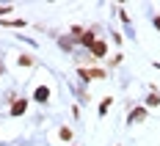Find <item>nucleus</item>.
<instances>
[{
    "instance_id": "nucleus-3",
    "label": "nucleus",
    "mask_w": 160,
    "mask_h": 146,
    "mask_svg": "<svg viewBox=\"0 0 160 146\" xmlns=\"http://www.w3.org/2000/svg\"><path fill=\"white\" fill-rule=\"evenodd\" d=\"M33 99H36V102H42V105L50 102V88H47V85H39V88L33 91Z\"/></svg>"
},
{
    "instance_id": "nucleus-11",
    "label": "nucleus",
    "mask_w": 160,
    "mask_h": 146,
    "mask_svg": "<svg viewBox=\"0 0 160 146\" xmlns=\"http://www.w3.org/2000/svg\"><path fill=\"white\" fill-rule=\"evenodd\" d=\"M108 108H111V97H108V99H102V105H99V116H105V113H108Z\"/></svg>"
},
{
    "instance_id": "nucleus-7",
    "label": "nucleus",
    "mask_w": 160,
    "mask_h": 146,
    "mask_svg": "<svg viewBox=\"0 0 160 146\" xmlns=\"http://www.w3.org/2000/svg\"><path fill=\"white\" fill-rule=\"evenodd\" d=\"M146 105H149V108H158L160 105V94H149V97H146Z\"/></svg>"
},
{
    "instance_id": "nucleus-13",
    "label": "nucleus",
    "mask_w": 160,
    "mask_h": 146,
    "mask_svg": "<svg viewBox=\"0 0 160 146\" xmlns=\"http://www.w3.org/2000/svg\"><path fill=\"white\" fill-rule=\"evenodd\" d=\"M155 28H158V31H160V17H155Z\"/></svg>"
},
{
    "instance_id": "nucleus-6",
    "label": "nucleus",
    "mask_w": 160,
    "mask_h": 146,
    "mask_svg": "<svg viewBox=\"0 0 160 146\" xmlns=\"http://www.w3.org/2000/svg\"><path fill=\"white\" fill-rule=\"evenodd\" d=\"M3 25H8V28H25V19H3Z\"/></svg>"
},
{
    "instance_id": "nucleus-5",
    "label": "nucleus",
    "mask_w": 160,
    "mask_h": 146,
    "mask_svg": "<svg viewBox=\"0 0 160 146\" xmlns=\"http://www.w3.org/2000/svg\"><path fill=\"white\" fill-rule=\"evenodd\" d=\"M144 116H146V108H135V110L130 113V121H132V119H135V121H141Z\"/></svg>"
},
{
    "instance_id": "nucleus-4",
    "label": "nucleus",
    "mask_w": 160,
    "mask_h": 146,
    "mask_svg": "<svg viewBox=\"0 0 160 146\" xmlns=\"http://www.w3.org/2000/svg\"><path fill=\"white\" fill-rule=\"evenodd\" d=\"M105 52H108V44H105V41H94V44H91V55H94V58H102Z\"/></svg>"
},
{
    "instance_id": "nucleus-1",
    "label": "nucleus",
    "mask_w": 160,
    "mask_h": 146,
    "mask_svg": "<svg viewBox=\"0 0 160 146\" xmlns=\"http://www.w3.org/2000/svg\"><path fill=\"white\" fill-rule=\"evenodd\" d=\"M78 75H80L86 83H88V80H102V77H105V72H102V69H78Z\"/></svg>"
},
{
    "instance_id": "nucleus-2",
    "label": "nucleus",
    "mask_w": 160,
    "mask_h": 146,
    "mask_svg": "<svg viewBox=\"0 0 160 146\" xmlns=\"http://www.w3.org/2000/svg\"><path fill=\"white\" fill-rule=\"evenodd\" d=\"M28 110V99H14L11 102V116H22Z\"/></svg>"
},
{
    "instance_id": "nucleus-8",
    "label": "nucleus",
    "mask_w": 160,
    "mask_h": 146,
    "mask_svg": "<svg viewBox=\"0 0 160 146\" xmlns=\"http://www.w3.org/2000/svg\"><path fill=\"white\" fill-rule=\"evenodd\" d=\"M80 41H83L86 47H91V44H94V33H80Z\"/></svg>"
},
{
    "instance_id": "nucleus-14",
    "label": "nucleus",
    "mask_w": 160,
    "mask_h": 146,
    "mask_svg": "<svg viewBox=\"0 0 160 146\" xmlns=\"http://www.w3.org/2000/svg\"><path fill=\"white\" fill-rule=\"evenodd\" d=\"M0 75H3V61H0Z\"/></svg>"
},
{
    "instance_id": "nucleus-9",
    "label": "nucleus",
    "mask_w": 160,
    "mask_h": 146,
    "mask_svg": "<svg viewBox=\"0 0 160 146\" xmlns=\"http://www.w3.org/2000/svg\"><path fill=\"white\" fill-rule=\"evenodd\" d=\"M58 138H61V141H72V130H69V127H61V130H58Z\"/></svg>"
},
{
    "instance_id": "nucleus-10",
    "label": "nucleus",
    "mask_w": 160,
    "mask_h": 146,
    "mask_svg": "<svg viewBox=\"0 0 160 146\" xmlns=\"http://www.w3.org/2000/svg\"><path fill=\"white\" fill-rule=\"evenodd\" d=\"M17 64H19V66H31L33 58H31V55H19V58H17Z\"/></svg>"
},
{
    "instance_id": "nucleus-12",
    "label": "nucleus",
    "mask_w": 160,
    "mask_h": 146,
    "mask_svg": "<svg viewBox=\"0 0 160 146\" xmlns=\"http://www.w3.org/2000/svg\"><path fill=\"white\" fill-rule=\"evenodd\" d=\"M11 11V6H0V14H8Z\"/></svg>"
}]
</instances>
